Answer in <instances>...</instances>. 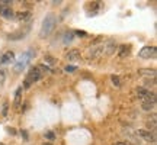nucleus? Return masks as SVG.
<instances>
[{"instance_id":"f257e3e1","label":"nucleus","mask_w":157,"mask_h":145,"mask_svg":"<svg viewBox=\"0 0 157 145\" xmlns=\"http://www.w3.org/2000/svg\"><path fill=\"white\" fill-rule=\"evenodd\" d=\"M54 26H55V16H54V15H48V16L44 19V22H42V28H41V32H39V36H41V38L48 36V35L52 32Z\"/></svg>"},{"instance_id":"f03ea898","label":"nucleus","mask_w":157,"mask_h":145,"mask_svg":"<svg viewBox=\"0 0 157 145\" xmlns=\"http://www.w3.org/2000/svg\"><path fill=\"white\" fill-rule=\"evenodd\" d=\"M42 74H44V72L39 70V67H32V68L29 70V74H28L26 80H28L29 83H31V84H32V83H35V81H38L39 79H41Z\"/></svg>"},{"instance_id":"7ed1b4c3","label":"nucleus","mask_w":157,"mask_h":145,"mask_svg":"<svg viewBox=\"0 0 157 145\" xmlns=\"http://www.w3.org/2000/svg\"><path fill=\"white\" fill-rule=\"evenodd\" d=\"M140 57L141 58H153L156 57V48L154 47H144V48L140 51Z\"/></svg>"},{"instance_id":"20e7f679","label":"nucleus","mask_w":157,"mask_h":145,"mask_svg":"<svg viewBox=\"0 0 157 145\" xmlns=\"http://www.w3.org/2000/svg\"><path fill=\"white\" fill-rule=\"evenodd\" d=\"M138 135L143 137L147 141H151V142H156V132H150L147 129H138Z\"/></svg>"},{"instance_id":"39448f33","label":"nucleus","mask_w":157,"mask_h":145,"mask_svg":"<svg viewBox=\"0 0 157 145\" xmlns=\"http://www.w3.org/2000/svg\"><path fill=\"white\" fill-rule=\"evenodd\" d=\"M0 16H5L6 19H10V17H13V10L8 5H0Z\"/></svg>"},{"instance_id":"423d86ee","label":"nucleus","mask_w":157,"mask_h":145,"mask_svg":"<svg viewBox=\"0 0 157 145\" xmlns=\"http://www.w3.org/2000/svg\"><path fill=\"white\" fill-rule=\"evenodd\" d=\"M67 58H68L70 61H79V60H80V51H79V49H71V51H68V52H67Z\"/></svg>"},{"instance_id":"0eeeda50","label":"nucleus","mask_w":157,"mask_h":145,"mask_svg":"<svg viewBox=\"0 0 157 145\" xmlns=\"http://www.w3.org/2000/svg\"><path fill=\"white\" fill-rule=\"evenodd\" d=\"M0 58H2V64H10L15 60V54L13 52H6L5 55L0 57Z\"/></svg>"},{"instance_id":"6e6552de","label":"nucleus","mask_w":157,"mask_h":145,"mask_svg":"<svg viewBox=\"0 0 157 145\" xmlns=\"http://www.w3.org/2000/svg\"><path fill=\"white\" fill-rule=\"evenodd\" d=\"M140 74L143 76H149V77H156V70L154 68H140L138 70Z\"/></svg>"},{"instance_id":"1a4fd4ad","label":"nucleus","mask_w":157,"mask_h":145,"mask_svg":"<svg viewBox=\"0 0 157 145\" xmlns=\"http://www.w3.org/2000/svg\"><path fill=\"white\" fill-rule=\"evenodd\" d=\"M115 49H116L115 41H109V42H108V45H106V54H112Z\"/></svg>"},{"instance_id":"9d476101","label":"nucleus","mask_w":157,"mask_h":145,"mask_svg":"<svg viewBox=\"0 0 157 145\" xmlns=\"http://www.w3.org/2000/svg\"><path fill=\"white\" fill-rule=\"evenodd\" d=\"M137 93H138V97H141V99H146V97L149 96V90L147 89H144V87H138L137 89Z\"/></svg>"},{"instance_id":"9b49d317","label":"nucleus","mask_w":157,"mask_h":145,"mask_svg":"<svg viewBox=\"0 0 157 145\" xmlns=\"http://www.w3.org/2000/svg\"><path fill=\"white\" fill-rule=\"evenodd\" d=\"M31 17V12H19L17 13V19L19 20H28Z\"/></svg>"},{"instance_id":"f8f14e48","label":"nucleus","mask_w":157,"mask_h":145,"mask_svg":"<svg viewBox=\"0 0 157 145\" xmlns=\"http://www.w3.org/2000/svg\"><path fill=\"white\" fill-rule=\"evenodd\" d=\"M130 54V47L128 45H121L119 48V57H125Z\"/></svg>"},{"instance_id":"ddd939ff","label":"nucleus","mask_w":157,"mask_h":145,"mask_svg":"<svg viewBox=\"0 0 157 145\" xmlns=\"http://www.w3.org/2000/svg\"><path fill=\"white\" fill-rule=\"evenodd\" d=\"M24 35H25V33H24V32L10 33V35H9V39H10V41H17V39H20V38H22Z\"/></svg>"},{"instance_id":"4468645a","label":"nucleus","mask_w":157,"mask_h":145,"mask_svg":"<svg viewBox=\"0 0 157 145\" xmlns=\"http://www.w3.org/2000/svg\"><path fill=\"white\" fill-rule=\"evenodd\" d=\"M156 103H151V102H143V109L144 110H153Z\"/></svg>"},{"instance_id":"2eb2a0df","label":"nucleus","mask_w":157,"mask_h":145,"mask_svg":"<svg viewBox=\"0 0 157 145\" xmlns=\"http://www.w3.org/2000/svg\"><path fill=\"white\" fill-rule=\"evenodd\" d=\"M20 93H22V89H17L16 96H15V107H19V103H20Z\"/></svg>"},{"instance_id":"dca6fc26","label":"nucleus","mask_w":157,"mask_h":145,"mask_svg":"<svg viewBox=\"0 0 157 145\" xmlns=\"http://www.w3.org/2000/svg\"><path fill=\"white\" fill-rule=\"evenodd\" d=\"M73 35H74L73 32L66 33V35H64V42H66V44H68V42H71V41H73Z\"/></svg>"},{"instance_id":"f3484780","label":"nucleus","mask_w":157,"mask_h":145,"mask_svg":"<svg viewBox=\"0 0 157 145\" xmlns=\"http://www.w3.org/2000/svg\"><path fill=\"white\" fill-rule=\"evenodd\" d=\"M6 80V71H3V70H0V84H3Z\"/></svg>"},{"instance_id":"a211bd4d","label":"nucleus","mask_w":157,"mask_h":145,"mask_svg":"<svg viewBox=\"0 0 157 145\" xmlns=\"http://www.w3.org/2000/svg\"><path fill=\"white\" fill-rule=\"evenodd\" d=\"M112 83L115 84L116 87H119V86H121V81H119V79H118L116 76H112Z\"/></svg>"},{"instance_id":"6ab92c4d","label":"nucleus","mask_w":157,"mask_h":145,"mask_svg":"<svg viewBox=\"0 0 157 145\" xmlns=\"http://www.w3.org/2000/svg\"><path fill=\"white\" fill-rule=\"evenodd\" d=\"M44 60H45V61H48V64H51V65L55 64V60H54L52 57H48V55H47L45 58H44Z\"/></svg>"},{"instance_id":"aec40b11","label":"nucleus","mask_w":157,"mask_h":145,"mask_svg":"<svg viewBox=\"0 0 157 145\" xmlns=\"http://www.w3.org/2000/svg\"><path fill=\"white\" fill-rule=\"evenodd\" d=\"M45 137L48 138V139H54V138H55V135H54V134H52V132H47V134H45Z\"/></svg>"},{"instance_id":"412c9836","label":"nucleus","mask_w":157,"mask_h":145,"mask_svg":"<svg viewBox=\"0 0 157 145\" xmlns=\"http://www.w3.org/2000/svg\"><path fill=\"white\" fill-rule=\"evenodd\" d=\"M66 71H68V72L76 71V67H73V65H67V67H66Z\"/></svg>"},{"instance_id":"4be33fe9","label":"nucleus","mask_w":157,"mask_h":145,"mask_svg":"<svg viewBox=\"0 0 157 145\" xmlns=\"http://www.w3.org/2000/svg\"><path fill=\"white\" fill-rule=\"evenodd\" d=\"M8 131H9V134H10V135H16V129H13V128H8Z\"/></svg>"},{"instance_id":"5701e85b","label":"nucleus","mask_w":157,"mask_h":145,"mask_svg":"<svg viewBox=\"0 0 157 145\" xmlns=\"http://www.w3.org/2000/svg\"><path fill=\"white\" fill-rule=\"evenodd\" d=\"M8 113V103H5V106H3V115H6Z\"/></svg>"},{"instance_id":"b1692460","label":"nucleus","mask_w":157,"mask_h":145,"mask_svg":"<svg viewBox=\"0 0 157 145\" xmlns=\"http://www.w3.org/2000/svg\"><path fill=\"white\" fill-rule=\"evenodd\" d=\"M22 135H24L25 139H28V134H26V131H22Z\"/></svg>"},{"instance_id":"393cba45","label":"nucleus","mask_w":157,"mask_h":145,"mask_svg":"<svg viewBox=\"0 0 157 145\" xmlns=\"http://www.w3.org/2000/svg\"><path fill=\"white\" fill-rule=\"evenodd\" d=\"M116 145H128V144H125V142H116Z\"/></svg>"},{"instance_id":"a878e982","label":"nucleus","mask_w":157,"mask_h":145,"mask_svg":"<svg viewBox=\"0 0 157 145\" xmlns=\"http://www.w3.org/2000/svg\"><path fill=\"white\" fill-rule=\"evenodd\" d=\"M44 145H52V144H50V142H45V144H44Z\"/></svg>"},{"instance_id":"bb28decb","label":"nucleus","mask_w":157,"mask_h":145,"mask_svg":"<svg viewBox=\"0 0 157 145\" xmlns=\"http://www.w3.org/2000/svg\"><path fill=\"white\" fill-rule=\"evenodd\" d=\"M0 64H2V58H0Z\"/></svg>"},{"instance_id":"cd10ccee","label":"nucleus","mask_w":157,"mask_h":145,"mask_svg":"<svg viewBox=\"0 0 157 145\" xmlns=\"http://www.w3.org/2000/svg\"><path fill=\"white\" fill-rule=\"evenodd\" d=\"M0 145H5V144H0Z\"/></svg>"}]
</instances>
